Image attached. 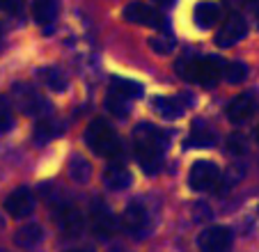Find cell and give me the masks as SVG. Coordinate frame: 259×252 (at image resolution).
Masks as SVG:
<instances>
[{
  "instance_id": "obj_1",
  "label": "cell",
  "mask_w": 259,
  "mask_h": 252,
  "mask_svg": "<svg viewBox=\"0 0 259 252\" xmlns=\"http://www.w3.org/2000/svg\"><path fill=\"white\" fill-rule=\"evenodd\" d=\"M167 142H170V138L158 126L147 124V121L136 126V131H133L136 158L147 175H156L158 172V167L163 163V156H165V149H167Z\"/></svg>"
},
{
  "instance_id": "obj_2",
  "label": "cell",
  "mask_w": 259,
  "mask_h": 252,
  "mask_svg": "<svg viewBox=\"0 0 259 252\" xmlns=\"http://www.w3.org/2000/svg\"><path fill=\"white\" fill-rule=\"evenodd\" d=\"M223 69H225V62L218 58H211V55H206V58H181L175 64V71L184 80H193L202 88H213L223 76Z\"/></svg>"
},
{
  "instance_id": "obj_3",
  "label": "cell",
  "mask_w": 259,
  "mask_h": 252,
  "mask_svg": "<svg viewBox=\"0 0 259 252\" xmlns=\"http://www.w3.org/2000/svg\"><path fill=\"white\" fill-rule=\"evenodd\" d=\"M85 145L101 158H117L122 154V142L115 129L106 119H94L85 131Z\"/></svg>"
},
{
  "instance_id": "obj_4",
  "label": "cell",
  "mask_w": 259,
  "mask_h": 252,
  "mask_svg": "<svg viewBox=\"0 0 259 252\" xmlns=\"http://www.w3.org/2000/svg\"><path fill=\"white\" fill-rule=\"evenodd\" d=\"M12 94H14L16 108H19L21 112H25V115H30V117H46V112L51 110L49 101H46L32 85L19 82V85H14Z\"/></svg>"
},
{
  "instance_id": "obj_5",
  "label": "cell",
  "mask_w": 259,
  "mask_h": 252,
  "mask_svg": "<svg viewBox=\"0 0 259 252\" xmlns=\"http://www.w3.org/2000/svg\"><path fill=\"white\" fill-rule=\"evenodd\" d=\"M124 19L133 25H147V28H165L167 21L156 7L140 3V0H131L126 7H124Z\"/></svg>"
},
{
  "instance_id": "obj_6",
  "label": "cell",
  "mask_w": 259,
  "mask_h": 252,
  "mask_svg": "<svg viewBox=\"0 0 259 252\" xmlns=\"http://www.w3.org/2000/svg\"><path fill=\"white\" fill-rule=\"evenodd\" d=\"M245 34H248V23H245V19L241 14H236V12H232V14L223 21V25H220V30L215 32L213 41L218 49H232L234 44H239Z\"/></svg>"
},
{
  "instance_id": "obj_7",
  "label": "cell",
  "mask_w": 259,
  "mask_h": 252,
  "mask_svg": "<svg viewBox=\"0 0 259 252\" xmlns=\"http://www.w3.org/2000/svg\"><path fill=\"white\" fill-rule=\"evenodd\" d=\"M220 179V167L213 160H197L193 163L191 175H188V186H191L195 193H206L211 190Z\"/></svg>"
},
{
  "instance_id": "obj_8",
  "label": "cell",
  "mask_w": 259,
  "mask_h": 252,
  "mask_svg": "<svg viewBox=\"0 0 259 252\" xmlns=\"http://www.w3.org/2000/svg\"><path fill=\"white\" fill-rule=\"evenodd\" d=\"M197 247L200 252H230L232 250V232L223 225L206 227L197 236Z\"/></svg>"
},
{
  "instance_id": "obj_9",
  "label": "cell",
  "mask_w": 259,
  "mask_h": 252,
  "mask_svg": "<svg viewBox=\"0 0 259 252\" xmlns=\"http://www.w3.org/2000/svg\"><path fill=\"white\" fill-rule=\"evenodd\" d=\"M5 208H7V214H10L12 218H28V216L34 211V195H32V190L25 188V186L16 188L14 193L7 195Z\"/></svg>"
},
{
  "instance_id": "obj_10",
  "label": "cell",
  "mask_w": 259,
  "mask_h": 252,
  "mask_svg": "<svg viewBox=\"0 0 259 252\" xmlns=\"http://www.w3.org/2000/svg\"><path fill=\"white\" fill-rule=\"evenodd\" d=\"M252 115H254V97L250 92L239 94V97L232 99V103L227 106V119L236 126L245 124Z\"/></svg>"
},
{
  "instance_id": "obj_11",
  "label": "cell",
  "mask_w": 259,
  "mask_h": 252,
  "mask_svg": "<svg viewBox=\"0 0 259 252\" xmlns=\"http://www.w3.org/2000/svg\"><path fill=\"white\" fill-rule=\"evenodd\" d=\"M58 225L67 236H80V232H83V227H85V220L76 206L64 204V206L58 208Z\"/></svg>"
},
{
  "instance_id": "obj_12",
  "label": "cell",
  "mask_w": 259,
  "mask_h": 252,
  "mask_svg": "<svg viewBox=\"0 0 259 252\" xmlns=\"http://www.w3.org/2000/svg\"><path fill=\"white\" fill-rule=\"evenodd\" d=\"M90 216H92V227H94L97 234H101V236H110V234L117 232V223H115L113 211H110L103 202L94 204L92 211H90Z\"/></svg>"
},
{
  "instance_id": "obj_13",
  "label": "cell",
  "mask_w": 259,
  "mask_h": 252,
  "mask_svg": "<svg viewBox=\"0 0 259 252\" xmlns=\"http://www.w3.org/2000/svg\"><path fill=\"white\" fill-rule=\"evenodd\" d=\"M220 19V7L218 3H211V0H202V3H197L195 10H193V21H195V25L200 30H209L213 28L215 23H218Z\"/></svg>"
},
{
  "instance_id": "obj_14",
  "label": "cell",
  "mask_w": 259,
  "mask_h": 252,
  "mask_svg": "<svg viewBox=\"0 0 259 252\" xmlns=\"http://www.w3.org/2000/svg\"><path fill=\"white\" fill-rule=\"evenodd\" d=\"M149 225V214L140 202H131L124 211V227L133 234H142Z\"/></svg>"
},
{
  "instance_id": "obj_15",
  "label": "cell",
  "mask_w": 259,
  "mask_h": 252,
  "mask_svg": "<svg viewBox=\"0 0 259 252\" xmlns=\"http://www.w3.org/2000/svg\"><path fill=\"white\" fill-rule=\"evenodd\" d=\"M152 106L163 119H170V121L179 119L184 115V110H186V103L181 101L179 97H156L152 101Z\"/></svg>"
},
{
  "instance_id": "obj_16",
  "label": "cell",
  "mask_w": 259,
  "mask_h": 252,
  "mask_svg": "<svg viewBox=\"0 0 259 252\" xmlns=\"http://www.w3.org/2000/svg\"><path fill=\"white\" fill-rule=\"evenodd\" d=\"M103 184L110 190H124L131 184V172H128V167H124L122 163H110L106 170H103Z\"/></svg>"
},
{
  "instance_id": "obj_17",
  "label": "cell",
  "mask_w": 259,
  "mask_h": 252,
  "mask_svg": "<svg viewBox=\"0 0 259 252\" xmlns=\"http://www.w3.org/2000/svg\"><path fill=\"white\" fill-rule=\"evenodd\" d=\"M58 10H60V0H34L32 16L39 25H49L55 21Z\"/></svg>"
},
{
  "instance_id": "obj_18",
  "label": "cell",
  "mask_w": 259,
  "mask_h": 252,
  "mask_svg": "<svg viewBox=\"0 0 259 252\" xmlns=\"http://www.w3.org/2000/svg\"><path fill=\"white\" fill-rule=\"evenodd\" d=\"M37 76L46 82V88L55 90V92H62V90H67V85H69L67 73H64L60 67H41L39 71H37Z\"/></svg>"
},
{
  "instance_id": "obj_19",
  "label": "cell",
  "mask_w": 259,
  "mask_h": 252,
  "mask_svg": "<svg viewBox=\"0 0 259 252\" xmlns=\"http://www.w3.org/2000/svg\"><path fill=\"white\" fill-rule=\"evenodd\" d=\"M41 236H44V232H41V227L37 223H30V225H23V227L19 229V232L14 234V243L19 247H25V250H30V247L39 245Z\"/></svg>"
},
{
  "instance_id": "obj_20",
  "label": "cell",
  "mask_w": 259,
  "mask_h": 252,
  "mask_svg": "<svg viewBox=\"0 0 259 252\" xmlns=\"http://www.w3.org/2000/svg\"><path fill=\"white\" fill-rule=\"evenodd\" d=\"M213 142H215V136L209 129V124H206V121H200V119L193 121L191 138H188L186 145L188 147H211Z\"/></svg>"
},
{
  "instance_id": "obj_21",
  "label": "cell",
  "mask_w": 259,
  "mask_h": 252,
  "mask_svg": "<svg viewBox=\"0 0 259 252\" xmlns=\"http://www.w3.org/2000/svg\"><path fill=\"white\" fill-rule=\"evenodd\" d=\"M110 90L117 94H122V97H126L128 101L131 99H140L142 94V85L136 80H128V78H122V76H115L113 80H110Z\"/></svg>"
},
{
  "instance_id": "obj_22",
  "label": "cell",
  "mask_w": 259,
  "mask_h": 252,
  "mask_svg": "<svg viewBox=\"0 0 259 252\" xmlns=\"http://www.w3.org/2000/svg\"><path fill=\"white\" fill-rule=\"evenodd\" d=\"M60 133H62V126L58 121H53L51 117H41L37 121V126H34V142H46L51 138L60 136Z\"/></svg>"
},
{
  "instance_id": "obj_23",
  "label": "cell",
  "mask_w": 259,
  "mask_h": 252,
  "mask_svg": "<svg viewBox=\"0 0 259 252\" xmlns=\"http://www.w3.org/2000/svg\"><path fill=\"white\" fill-rule=\"evenodd\" d=\"M106 108L110 110V115H115L117 119H124V117H126V112H128V99L110 90V92H108V97H106Z\"/></svg>"
},
{
  "instance_id": "obj_24",
  "label": "cell",
  "mask_w": 259,
  "mask_h": 252,
  "mask_svg": "<svg viewBox=\"0 0 259 252\" xmlns=\"http://www.w3.org/2000/svg\"><path fill=\"white\" fill-rule=\"evenodd\" d=\"M69 177L73 181H78V184H85L90 179V163L83 158V156H73L71 163H69Z\"/></svg>"
},
{
  "instance_id": "obj_25",
  "label": "cell",
  "mask_w": 259,
  "mask_h": 252,
  "mask_svg": "<svg viewBox=\"0 0 259 252\" xmlns=\"http://www.w3.org/2000/svg\"><path fill=\"white\" fill-rule=\"evenodd\" d=\"M223 76H225V80L230 85H239V82H243L248 78V67L243 62H227L225 69H223Z\"/></svg>"
},
{
  "instance_id": "obj_26",
  "label": "cell",
  "mask_w": 259,
  "mask_h": 252,
  "mask_svg": "<svg viewBox=\"0 0 259 252\" xmlns=\"http://www.w3.org/2000/svg\"><path fill=\"white\" fill-rule=\"evenodd\" d=\"M149 46H152L156 53L165 55V53H172V51H175V39L172 37H152L149 39Z\"/></svg>"
},
{
  "instance_id": "obj_27",
  "label": "cell",
  "mask_w": 259,
  "mask_h": 252,
  "mask_svg": "<svg viewBox=\"0 0 259 252\" xmlns=\"http://www.w3.org/2000/svg\"><path fill=\"white\" fill-rule=\"evenodd\" d=\"M10 126H12V108L7 103V99L0 97V133L7 131Z\"/></svg>"
},
{
  "instance_id": "obj_28",
  "label": "cell",
  "mask_w": 259,
  "mask_h": 252,
  "mask_svg": "<svg viewBox=\"0 0 259 252\" xmlns=\"http://www.w3.org/2000/svg\"><path fill=\"white\" fill-rule=\"evenodd\" d=\"M25 7V0H0V12L5 14H21Z\"/></svg>"
},
{
  "instance_id": "obj_29",
  "label": "cell",
  "mask_w": 259,
  "mask_h": 252,
  "mask_svg": "<svg viewBox=\"0 0 259 252\" xmlns=\"http://www.w3.org/2000/svg\"><path fill=\"white\" fill-rule=\"evenodd\" d=\"M230 147H232V151H234V154H243V140H236V138H232Z\"/></svg>"
},
{
  "instance_id": "obj_30",
  "label": "cell",
  "mask_w": 259,
  "mask_h": 252,
  "mask_svg": "<svg viewBox=\"0 0 259 252\" xmlns=\"http://www.w3.org/2000/svg\"><path fill=\"white\" fill-rule=\"evenodd\" d=\"M154 3H158V5H172L175 0H154Z\"/></svg>"
},
{
  "instance_id": "obj_31",
  "label": "cell",
  "mask_w": 259,
  "mask_h": 252,
  "mask_svg": "<svg viewBox=\"0 0 259 252\" xmlns=\"http://www.w3.org/2000/svg\"><path fill=\"white\" fill-rule=\"evenodd\" d=\"M3 32H5V30H3V25H0V46H3Z\"/></svg>"
},
{
  "instance_id": "obj_32",
  "label": "cell",
  "mask_w": 259,
  "mask_h": 252,
  "mask_svg": "<svg viewBox=\"0 0 259 252\" xmlns=\"http://www.w3.org/2000/svg\"><path fill=\"white\" fill-rule=\"evenodd\" d=\"M254 138H257V142H259V126H257V133H254Z\"/></svg>"
},
{
  "instance_id": "obj_33",
  "label": "cell",
  "mask_w": 259,
  "mask_h": 252,
  "mask_svg": "<svg viewBox=\"0 0 259 252\" xmlns=\"http://www.w3.org/2000/svg\"><path fill=\"white\" fill-rule=\"evenodd\" d=\"M0 227H3V218H0Z\"/></svg>"
},
{
  "instance_id": "obj_34",
  "label": "cell",
  "mask_w": 259,
  "mask_h": 252,
  "mask_svg": "<svg viewBox=\"0 0 259 252\" xmlns=\"http://www.w3.org/2000/svg\"><path fill=\"white\" fill-rule=\"evenodd\" d=\"M69 252H78V250H69Z\"/></svg>"
}]
</instances>
